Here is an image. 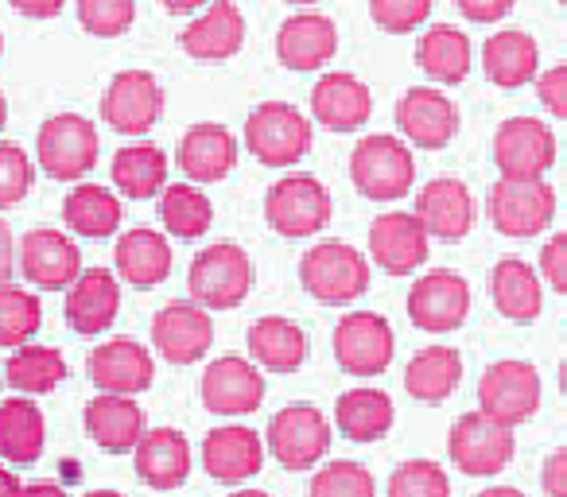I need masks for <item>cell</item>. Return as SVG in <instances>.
<instances>
[{"label":"cell","instance_id":"1","mask_svg":"<svg viewBox=\"0 0 567 497\" xmlns=\"http://www.w3.org/2000/svg\"><path fill=\"white\" fill-rule=\"evenodd\" d=\"M300 284L327 308H347L370 288V265L347 241H319L300 261Z\"/></svg>","mask_w":567,"mask_h":497},{"label":"cell","instance_id":"2","mask_svg":"<svg viewBox=\"0 0 567 497\" xmlns=\"http://www.w3.org/2000/svg\"><path fill=\"white\" fill-rule=\"evenodd\" d=\"M190 300L206 311H234L252 292V261L237 245H210L190 261Z\"/></svg>","mask_w":567,"mask_h":497},{"label":"cell","instance_id":"3","mask_svg":"<svg viewBox=\"0 0 567 497\" xmlns=\"http://www.w3.org/2000/svg\"><path fill=\"white\" fill-rule=\"evenodd\" d=\"M265 451L288 470H311L331 451V420L316 404H284L268 420Z\"/></svg>","mask_w":567,"mask_h":497},{"label":"cell","instance_id":"4","mask_svg":"<svg viewBox=\"0 0 567 497\" xmlns=\"http://www.w3.org/2000/svg\"><path fill=\"white\" fill-rule=\"evenodd\" d=\"M350 179L373 203H393L416 183V159L409 156L401 136H365L350 156Z\"/></svg>","mask_w":567,"mask_h":497},{"label":"cell","instance_id":"5","mask_svg":"<svg viewBox=\"0 0 567 497\" xmlns=\"http://www.w3.org/2000/svg\"><path fill=\"white\" fill-rule=\"evenodd\" d=\"M97 148H102L97 128L79 113H55V117L43 121L40 136H35V159L59 183L82 179V175L94 172Z\"/></svg>","mask_w":567,"mask_h":497},{"label":"cell","instance_id":"6","mask_svg":"<svg viewBox=\"0 0 567 497\" xmlns=\"http://www.w3.org/2000/svg\"><path fill=\"white\" fill-rule=\"evenodd\" d=\"M245 144L265 167H292L308 156L311 125L296 105L265 102L245 121Z\"/></svg>","mask_w":567,"mask_h":497},{"label":"cell","instance_id":"7","mask_svg":"<svg viewBox=\"0 0 567 497\" xmlns=\"http://www.w3.org/2000/svg\"><path fill=\"white\" fill-rule=\"evenodd\" d=\"M540 408V373L536 365L505 358L494 362L478 381V412L502 427H520Z\"/></svg>","mask_w":567,"mask_h":497},{"label":"cell","instance_id":"8","mask_svg":"<svg viewBox=\"0 0 567 497\" xmlns=\"http://www.w3.org/2000/svg\"><path fill=\"white\" fill-rule=\"evenodd\" d=\"M265 218L280 237H311L331 221V195L316 175H284L265 195Z\"/></svg>","mask_w":567,"mask_h":497},{"label":"cell","instance_id":"9","mask_svg":"<svg viewBox=\"0 0 567 497\" xmlns=\"http://www.w3.org/2000/svg\"><path fill=\"white\" fill-rule=\"evenodd\" d=\"M447 455L471 478H489V474H502L505 466L517 455V439H513L509 427L494 424L482 412H466L451 424L447 435Z\"/></svg>","mask_w":567,"mask_h":497},{"label":"cell","instance_id":"10","mask_svg":"<svg viewBox=\"0 0 567 497\" xmlns=\"http://www.w3.org/2000/svg\"><path fill=\"white\" fill-rule=\"evenodd\" d=\"M489 221L505 237H533L556 218V190L540 179H502L489 190Z\"/></svg>","mask_w":567,"mask_h":497},{"label":"cell","instance_id":"11","mask_svg":"<svg viewBox=\"0 0 567 497\" xmlns=\"http://www.w3.org/2000/svg\"><path fill=\"white\" fill-rule=\"evenodd\" d=\"M334 358L354 377H378L393 362V327L373 311H350L334 327Z\"/></svg>","mask_w":567,"mask_h":497},{"label":"cell","instance_id":"12","mask_svg":"<svg viewBox=\"0 0 567 497\" xmlns=\"http://www.w3.org/2000/svg\"><path fill=\"white\" fill-rule=\"evenodd\" d=\"M471 315V284L458 272L435 269L420 277L409 292V319L427 334L458 331Z\"/></svg>","mask_w":567,"mask_h":497},{"label":"cell","instance_id":"13","mask_svg":"<svg viewBox=\"0 0 567 497\" xmlns=\"http://www.w3.org/2000/svg\"><path fill=\"white\" fill-rule=\"evenodd\" d=\"M164 113V90L148 71H121L102 97V121L121 136H144Z\"/></svg>","mask_w":567,"mask_h":497},{"label":"cell","instance_id":"14","mask_svg":"<svg viewBox=\"0 0 567 497\" xmlns=\"http://www.w3.org/2000/svg\"><path fill=\"white\" fill-rule=\"evenodd\" d=\"M494 164L502 179H540L556 164V136L536 117H509L494 136Z\"/></svg>","mask_w":567,"mask_h":497},{"label":"cell","instance_id":"15","mask_svg":"<svg viewBox=\"0 0 567 497\" xmlns=\"http://www.w3.org/2000/svg\"><path fill=\"white\" fill-rule=\"evenodd\" d=\"M203 404L214 416H249L265 401V373L249 358L226 354L206 365L203 373Z\"/></svg>","mask_w":567,"mask_h":497},{"label":"cell","instance_id":"16","mask_svg":"<svg viewBox=\"0 0 567 497\" xmlns=\"http://www.w3.org/2000/svg\"><path fill=\"white\" fill-rule=\"evenodd\" d=\"M20 277L43 292H63L82 277V249L59 229H32L20 241Z\"/></svg>","mask_w":567,"mask_h":497},{"label":"cell","instance_id":"17","mask_svg":"<svg viewBox=\"0 0 567 497\" xmlns=\"http://www.w3.org/2000/svg\"><path fill=\"white\" fill-rule=\"evenodd\" d=\"M152 342L159 358L172 365H190L210 350L214 342V319L195 300H172L152 319Z\"/></svg>","mask_w":567,"mask_h":497},{"label":"cell","instance_id":"18","mask_svg":"<svg viewBox=\"0 0 567 497\" xmlns=\"http://www.w3.org/2000/svg\"><path fill=\"white\" fill-rule=\"evenodd\" d=\"M86 365H90V377H94L97 393H110V396H136V393H144V389H152V377H156L152 354L136 339H128V334L90 350Z\"/></svg>","mask_w":567,"mask_h":497},{"label":"cell","instance_id":"19","mask_svg":"<svg viewBox=\"0 0 567 497\" xmlns=\"http://www.w3.org/2000/svg\"><path fill=\"white\" fill-rule=\"evenodd\" d=\"M203 466L214 482L241 486V482L257 478L265 466V439L245 424L214 427L203 439Z\"/></svg>","mask_w":567,"mask_h":497},{"label":"cell","instance_id":"20","mask_svg":"<svg viewBox=\"0 0 567 497\" xmlns=\"http://www.w3.org/2000/svg\"><path fill=\"white\" fill-rule=\"evenodd\" d=\"M370 257L389 277H409L427 261V229L416 214H381L370 226Z\"/></svg>","mask_w":567,"mask_h":497},{"label":"cell","instance_id":"21","mask_svg":"<svg viewBox=\"0 0 567 497\" xmlns=\"http://www.w3.org/2000/svg\"><path fill=\"white\" fill-rule=\"evenodd\" d=\"M396 128L416 148H443L458 133V110L447 94L427 86H412L396 97Z\"/></svg>","mask_w":567,"mask_h":497},{"label":"cell","instance_id":"22","mask_svg":"<svg viewBox=\"0 0 567 497\" xmlns=\"http://www.w3.org/2000/svg\"><path fill=\"white\" fill-rule=\"evenodd\" d=\"M416 218L427 229V237L458 241L474 229L478 206H474V195L463 179H432L416 195Z\"/></svg>","mask_w":567,"mask_h":497},{"label":"cell","instance_id":"23","mask_svg":"<svg viewBox=\"0 0 567 497\" xmlns=\"http://www.w3.org/2000/svg\"><path fill=\"white\" fill-rule=\"evenodd\" d=\"M334 51H339L334 20L319 17V12L288 17L276 32V55L288 71H316V66L331 63Z\"/></svg>","mask_w":567,"mask_h":497},{"label":"cell","instance_id":"24","mask_svg":"<svg viewBox=\"0 0 567 497\" xmlns=\"http://www.w3.org/2000/svg\"><path fill=\"white\" fill-rule=\"evenodd\" d=\"M245 43V17L229 0H210V9L198 20H190L187 32H179V48L195 63H221L237 55Z\"/></svg>","mask_w":567,"mask_h":497},{"label":"cell","instance_id":"25","mask_svg":"<svg viewBox=\"0 0 567 497\" xmlns=\"http://www.w3.org/2000/svg\"><path fill=\"white\" fill-rule=\"evenodd\" d=\"M86 435L110 455H128L144 439V408L133 396H110L97 393L82 412Z\"/></svg>","mask_w":567,"mask_h":497},{"label":"cell","instance_id":"26","mask_svg":"<svg viewBox=\"0 0 567 497\" xmlns=\"http://www.w3.org/2000/svg\"><path fill=\"white\" fill-rule=\"evenodd\" d=\"M311 113L323 128L331 133H354L370 121L373 113V97L354 74H323L311 90Z\"/></svg>","mask_w":567,"mask_h":497},{"label":"cell","instance_id":"27","mask_svg":"<svg viewBox=\"0 0 567 497\" xmlns=\"http://www.w3.org/2000/svg\"><path fill=\"white\" fill-rule=\"evenodd\" d=\"M136 474L152 489H179L190 474V443L179 427H152L133 451Z\"/></svg>","mask_w":567,"mask_h":497},{"label":"cell","instance_id":"28","mask_svg":"<svg viewBox=\"0 0 567 497\" xmlns=\"http://www.w3.org/2000/svg\"><path fill=\"white\" fill-rule=\"evenodd\" d=\"M121 311V284L110 269H86L66 296V323L79 334H102Z\"/></svg>","mask_w":567,"mask_h":497},{"label":"cell","instance_id":"29","mask_svg":"<svg viewBox=\"0 0 567 497\" xmlns=\"http://www.w3.org/2000/svg\"><path fill=\"white\" fill-rule=\"evenodd\" d=\"M113 265H117V277L133 288H152L172 272V245L148 226L128 229L113 245Z\"/></svg>","mask_w":567,"mask_h":497},{"label":"cell","instance_id":"30","mask_svg":"<svg viewBox=\"0 0 567 497\" xmlns=\"http://www.w3.org/2000/svg\"><path fill=\"white\" fill-rule=\"evenodd\" d=\"M249 354L268 373H296L308 362V334L292 319L265 315L249 327Z\"/></svg>","mask_w":567,"mask_h":497},{"label":"cell","instance_id":"31","mask_svg":"<svg viewBox=\"0 0 567 497\" xmlns=\"http://www.w3.org/2000/svg\"><path fill=\"white\" fill-rule=\"evenodd\" d=\"M237 164V141L229 136L226 125L203 121L179 141V167L195 183H218Z\"/></svg>","mask_w":567,"mask_h":497},{"label":"cell","instance_id":"32","mask_svg":"<svg viewBox=\"0 0 567 497\" xmlns=\"http://www.w3.org/2000/svg\"><path fill=\"white\" fill-rule=\"evenodd\" d=\"M48 443V420L40 404L28 396H12L0 404V458L12 466H32Z\"/></svg>","mask_w":567,"mask_h":497},{"label":"cell","instance_id":"33","mask_svg":"<svg viewBox=\"0 0 567 497\" xmlns=\"http://www.w3.org/2000/svg\"><path fill=\"white\" fill-rule=\"evenodd\" d=\"M334 424L347 439L354 443H378L393 432L396 408L381 389H350L334 401Z\"/></svg>","mask_w":567,"mask_h":497},{"label":"cell","instance_id":"34","mask_svg":"<svg viewBox=\"0 0 567 497\" xmlns=\"http://www.w3.org/2000/svg\"><path fill=\"white\" fill-rule=\"evenodd\" d=\"M536 63H540V51L528 32H497L482 48V71L502 90L528 86L536 79Z\"/></svg>","mask_w":567,"mask_h":497},{"label":"cell","instance_id":"35","mask_svg":"<svg viewBox=\"0 0 567 497\" xmlns=\"http://www.w3.org/2000/svg\"><path fill=\"white\" fill-rule=\"evenodd\" d=\"M489 296H494V308L502 311L513 323H533L544 308L540 277L533 272V265L517 261V257H505L489 272Z\"/></svg>","mask_w":567,"mask_h":497},{"label":"cell","instance_id":"36","mask_svg":"<svg viewBox=\"0 0 567 497\" xmlns=\"http://www.w3.org/2000/svg\"><path fill=\"white\" fill-rule=\"evenodd\" d=\"M463 381V358L455 346H427L404 370V389L420 404H443Z\"/></svg>","mask_w":567,"mask_h":497},{"label":"cell","instance_id":"37","mask_svg":"<svg viewBox=\"0 0 567 497\" xmlns=\"http://www.w3.org/2000/svg\"><path fill=\"white\" fill-rule=\"evenodd\" d=\"M416 66L427 79L443 82V86H458L471 71V40L458 32L455 24H435L420 35L416 43Z\"/></svg>","mask_w":567,"mask_h":497},{"label":"cell","instance_id":"38","mask_svg":"<svg viewBox=\"0 0 567 497\" xmlns=\"http://www.w3.org/2000/svg\"><path fill=\"white\" fill-rule=\"evenodd\" d=\"M63 218L74 234L82 237H110L121 226V203L113 190L97 187V183H79V187L66 195Z\"/></svg>","mask_w":567,"mask_h":497},{"label":"cell","instance_id":"39","mask_svg":"<svg viewBox=\"0 0 567 497\" xmlns=\"http://www.w3.org/2000/svg\"><path fill=\"white\" fill-rule=\"evenodd\" d=\"M66 377V358L55 346H20L4 365V381L24 396H43L55 393Z\"/></svg>","mask_w":567,"mask_h":497},{"label":"cell","instance_id":"40","mask_svg":"<svg viewBox=\"0 0 567 497\" xmlns=\"http://www.w3.org/2000/svg\"><path fill=\"white\" fill-rule=\"evenodd\" d=\"M167 179V156L156 144H128L113 156V183L125 198L159 195Z\"/></svg>","mask_w":567,"mask_h":497},{"label":"cell","instance_id":"41","mask_svg":"<svg viewBox=\"0 0 567 497\" xmlns=\"http://www.w3.org/2000/svg\"><path fill=\"white\" fill-rule=\"evenodd\" d=\"M159 218H164L167 234L175 237H203L214 221V206L203 190L187 187V183H175V187H164V198H159Z\"/></svg>","mask_w":567,"mask_h":497},{"label":"cell","instance_id":"42","mask_svg":"<svg viewBox=\"0 0 567 497\" xmlns=\"http://www.w3.org/2000/svg\"><path fill=\"white\" fill-rule=\"evenodd\" d=\"M43 323V308L28 288L0 284V346H28L35 331Z\"/></svg>","mask_w":567,"mask_h":497},{"label":"cell","instance_id":"43","mask_svg":"<svg viewBox=\"0 0 567 497\" xmlns=\"http://www.w3.org/2000/svg\"><path fill=\"white\" fill-rule=\"evenodd\" d=\"M389 497H451V478L432 458H409L389 474Z\"/></svg>","mask_w":567,"mask_h":497},{"label":"cell","instance_id":"44","mask_svg":"<svg viewBox=\"0 0 567 497\" xmlns=\"http://www.w3.org/2000/svg\"><path fill=\"white\" fill-rule=\"evenodd\" d=\"M311 497H378V482L362 463L339 458V463H327L316 470Z\"/></svg>","mask_w":567,"mask_h":497},{"label":"cell","instance_id":"45","mask_svg":"<svg viewBox=\"0 0 567 497\" xmlns=\"http://www.w3.org/2000/svg\"><path fill=\"white\" fill-rule=\"evenodd\" d=\"M136 17V0H79V24L97 40L128 32Z\"/></svg>","mask_w":567,"mask_h":497},{"label":"cell","instance_id":"46","mask_svg":"<svg viewBox=\"0 0 567 497\" xmlns=\"http://www.w3.org/2000/svg\"><path fill=\"white\" fill-rule=\"evenodd\" d=\"M32 159L24 156L20 144H0V210L24 203V195L32 190Z\"/></svg>","mask_w":567,"mask_h":497},{"label":"cell","instance_id":"47","mask_svg":"<svg viewBox=\"0 0 567 497\" xmlns=\"http://www.w3.org/2000/svg\"><path fill=\"white\" fill-rule=\"evenodd\" d=\"M432 12V0H370V17L381 32L404 35L420 28Z\"/></svg>","mask_w":567,"mask_h":497},{"label":"cell","instance_id":"48","mask_svg":"<svg viewBox=\"0 0 567 497\" xmlns=\"http://www.w3.org/2000/svg\"><path fill=\"white\" fill-rule=\"evenodd\" d=\"M540 277L548 280L559 296H567V229L556 234L540 249Z\"/></svg>","mask_w":567,"mask_h":497},{"label":"cell","instance_id":"49","mask_svg":"<svg viewBox=\"0 0 567 497\" xmlns=\"http://www.w3.org/2000/svg\"><path fill=\"white\" fill-rule=\"evenodd\" d=\"M536 94H540L544 110L567 121V63H559V66H551V71H544L540 82H536Z\"/></svg>","mask_w":567,"mask_h":497},{"label":"cell","instance_id":"50","mask_svg":"<svg viewBox=\"0 0 567 497\" xmlns=\"http://www.w3.org/2000/svg\"><path fill=\"white\" fill-rule=\"evenodd\" d=\"M455 9L463 12L471 24H497L502 17H509L513 0H455Z\"/></svg>","mask_w":567,"mask_h":497},{"label":"cell","instance_id":"51","mask_svg":"<svg viewBox=\"0 0 567 497\" xmlns=\"http://www.w3.org/2000/svg\"><path fill=\"white\" fill-rule=\"evenodd\" d=\"M540 486L548 497H567V447H556L548 458H544Z\"/></svg>","mask_w":567,"mask_h":497},{"label":"cell","instance_id":"52","mask_svg":"<svg viewBox=\"0 0 567 497\" xmlns=\"http://www.w3.org/2000/svg\"><path fill=\"white\" fill-rule=\"evenodd\" d=\"M63 4H66V0H12V9H17L20 17H28V20L59 17V12H63Z\"/></svg>","mask_w":567,"mask_h":497},{"label":"cell","instance_id":"53","mask_svg":"<svg viewBox=\"0 0 567 497\" xmlns=\"http://www.w3.org/2000/svg\"><path fill=\"white\" fill-rule=\"evenodd\" d=\"M20 497H71L59 482H32V486H24V494Z\"/></svg>","mask_w":567,"mask_h":497},{"label":"cell","instance_id":"54","mask_svg":"<svg viewBox=\"0 0 567 497\" xmlns=\"http://www.w3.org/2000/svg\"><path fill=\"white\" fill-rule=\"evenodd\" d=\"M20 494H24V482L0 463V497H20Z\"/></svg>","mask_w":567,"mask_h":497},{"label":"cell","instance_id":"55","mask_svg":"<svg viewBox=\"0 0 567 497\" xmlns=\"http://www.w3.org/2000/svg\"><path fill=\"white\" fill-rule=\"evenodd\" d=\"M167 12H175V17H187V12H195V9H203L206 0H159Z\"/></svg>","mask_w":567,"mask_h":497},{"label":"cell","instance_id":"56","mask_svg":"<svg viewBox=\"0 0 567 497\" xmlns=\"http://www.w3.org/2000/svg\"><path fill=\"white\" fill-rule=\"evenodd\" d=\"M478 497H525V494H520L517 486H486Z\"/></svg>","mask_w":567,"mask_h":497},{"label":"cell","instance_id":"57","mask_svg":"<svg viewBox=\"0 0 567 497\" xmlns=\"http://www.w3.org/2000/svg\"><path fill=\"white\" fill-rule=\"evenodd\" d=\"M229 497H272V494H265V489H234Z\"/></svg>","mask_w":567,"mask_h":497},{"label":"cell","instance_id":"58","mask_svg":"<svg viewBox=\"0 0 567 497\" xmlns=\"http://www.w3.org/2000/svg\"><path fill=\"white\" fill-rule=\"evenodd\" d=\"M559 393L567 396V354H564V365H559Z\"/></svg>","mask_w":567,"mask_h":497},{"label":"cell","instance_id":"59","mask_svg":"<svg viewBox=\"0 0 567 497\" xmlns=\"http://www.w3.org/2000/svg\"><path fill=\"white\" fill-rule=\"evenodd\" d=\"M86 497H125V494H117V489H90Z\"/></svg>","mask_w":567,"mask_h":497},{"label":"cell","instance_id":"60","mask_svg":"<svg viewBox=\"0 0 567 497\" xmlns=\"http://www.w3.org/2000/svg\"><path fill=\"white\" fill-rule=\"evenodd\" d=\"M4 121H9V102H4V94H0V128H4Z\"/></svg>","mask_w":567,"mask_h":497},{"label":"cell","instance_id":"61","mask_svg":"<svg viewBox=\"0 0 567 497\" xmlns=\"http://www.w3.org/2000/svg\"><path fill=\"white\" fill-rule=\"evenodd\" d=\"M288 4H316V0H288Z\"/></svg>","mask_w":567,"mask_h":497},{"label":"cell","instance_id":"62","mask_svg":"<svg viewBox=\"0 0 567 497\" xmlns=\"http://www.w3.org/2000/svg\"><path fill=\"white\" fill-rule=\"evenodd\" d=\"M0 51H4V35H0Z\"/></svg>","mask_w":567,"mask_h":497},{"label":"cell","instance_id":"63","mask_svg":"<svg viewBox=\"0 0 567 497\" xmlns=\"http://www.w3.org/2000/svg\"><path fill=\"white\" fill-rule=\"evenodd\" d=\"M559 4H564V9H567V0H559Z\"/></svg>","mask_w":567,"mask_h":497}]
</instances>
